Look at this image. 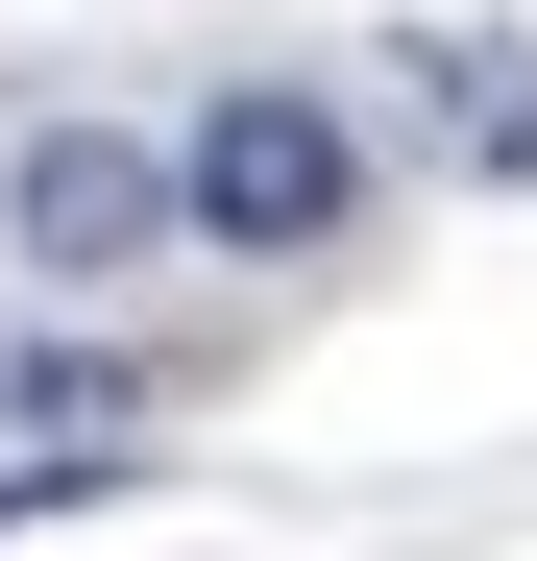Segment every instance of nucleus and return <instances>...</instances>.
I'll use <instances>...</instances> for the list:
<instances>
[{"mask_svg":"<svg viewBox=\"0 0 537 561\" xmlns=\"http://www.w3.org/2000/svg\"><path fill=\"white\" fill-rule=\"evenodd\" d=\"M0 220H25V268H73V294H99V268H147L196 196H171V147H123V123H25Z\"/></svg>","mask_w":537,"mask_h":561,"instance_id":"obj_2","label":"nucleus"},{"mask_svg":"<svg viewBox=\"0 0 537 561\" xmlns=\"http://www.w3.org/2000/svg\"><path fill=\"white\" fill-rule=\"evenodd\" d=\"M391 73H439V123H465L489 171H537V99H513V49H391Z\"/></svg>","mask_w":537,"mask_h":561,"instance_id":"obj_4","label":"nucleus"},{"mask_svg":"<svg viewBox=\"0 0 537 561\" xmlns=\"http://www.w3.org/2000/svg\"><path fill=\"white\" fill-rule=\"evenodd\" d=\"M171 196H196V244H244V268H294V244H342V196H367V147H342L294 73H244V99L171 147Z\"/></svg>","mask_w":537,"mask_h":561,"instance_id":"obj_1","label":"nucleus"},{"mask_svg":"<svg viewBox=\"0 0 537 561\" xmlns=\"http://www.w3.org/2000/svg\"><path fill=\"white\" fill-rule=\"evenodd\" d=\"M0 415H25L49 463H99V439H123L147 391H123V366H99V342H25V366H0Z\"/></svg>","mask_w":537,"mask_h":561,"instance_id":"obj_3","label":"nucleus"}]
</instances>
